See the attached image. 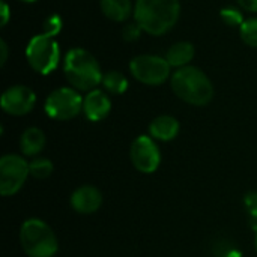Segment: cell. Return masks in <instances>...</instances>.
I'll return each mask as SVG.
<instances>
[{
  "label": "cell",
  "instance_id": "1",
  "mask_svg": "<svg viewBox=\"0 0 257 257\" xmlns=\"http://www.w3.org/2000/svg\"><path fill=\"white\" fill-rule=\"evenodd\" d=\"M179 14V0H137L134 6V21L154 36L169 32L176 24Z\"/></svg>",
  "mask_w": 257,
  "mask_h": 257
},
{
  "label": "cell",
  "instance_id": "2",
  "mask_svg": "<svg viewBox=\"0 0 257 257\" xmlns=\"http://www.w3.org/2000/svg\"><path fill=\"white\" fill-rule=\"evenodd\" d=\"M172 90L178 98L191 105H206L214 98V86L209 77L196 66L179 68L170 78Z\"/></svg>",
  "mask_w": 257,
  "mask_h": 257
},
{
  "label": "cell",
  "instance_id": "3",
  "mask_svg": "<svg viewBox=\"0 0 257 257\" xmlns=\"http://www.w3.org/2000/svg\"><path fill=\"white\" fill-rule=\"evenodd\" d=\"M63 72L75 90L90 92L102 81V72L98 60L83 48H72L63 60Z\"/></svg>",
  "mask_w": 257,
  "mask_h": 257
},
{
  "label": "cell",
  "instance_id": "4",
  "mask_svg": "<svg viewBox=\"0 0 257 257\" xmlns=\"http://www.w3.org/2000/svg\"><path fill=\"white\" fill-rule=\"evenodd\" d=\"M20 245L29 257H54L59 251L56 233L41 218H27L21 224Z\"/></svg>",
  "mask_w": 257,
  "mask_h": 257
},
{
  "label": "cell",
  "instance_id": "5",
  "mask_svg": "<svg viewBox=\"0 0 257 257\" xmlns=\"http://www.w3.org/2000/svg\"><path fill=\"white\" fill-rule=\"evenodd\" d=\"M26 57L33 71L47 75L57 68L60 60V48L54 36L41 33L33 36L27 44Z\"/></svg>",
  "mask_w": 257,
  "mask_h": 257
},
{
  "label": "cell",
  "instance_id": "6",
  "mask_svg": "<svg viewBox=\"0 0 257 257\" xmlns=\"http://www.w3.org/2000/svg\"><path fill=\"white\" fill-rule=\"evenodd\" d=\"M84 98L74 87H59L45 99V113L54 120H69L83 111Z\"/></svg>",
  "mask_w": 257,
  "mask_h": 257
},
{
  "label": "cell",
  "instance_id": "7",
  "mask_svg": "<svg viewBox=\"0 0 257 257\" xmlns=\"http://www.w3.org/2000/svg\"><path fill=\"white\" fill-rule=\"evenodd\" d=\"M29 172V161L17 154H6L0 158V194L3 197L15 196L26 184Z\"/></svg>",
  "mask_w": 257,
  "mask_h": 257
},
{
  "label": "cell",
  "instance_id": "8",
  "mask_svg": "<svg viewBox=\"0 0 257 257\" xmlns=\"http://www.w3.org/2000/svg\"><path fill=\"white\" fill-rule=\"evenodd\" d=\"M170 68L167 59L152 54H142L130 62V71L134 78L148 86H160L166 83L170 75Z\"/></svg>",
  "mask_w": 257,
  "mask_h": 257
},
{
  "label": "cell",
  "instance_id": "9",
  "mask_svg": "<svg viewBox=\"0 0 257 257\" xmlns=\"http://www.w3.org/2000/svg\"><path fill=\"white\" fill-rule=\"evenodd\" d=\"M130 160L136 170L151 175L158 170L161 164V151L151 136H139L130 148Z\"/></svg>",
  "mask_w": 257,
  "mask_h": 257
},
{
  "label": "cell",
  "instance_id": "10",
  "mask_svg": "<svg viewBox=\"0 0 257 257\" xmlns=\"http://www.w3.org/2000/svg\"><path fill=\"white\" fill-rule=\"evenodd\" d=\"M36 95L35 92L27 86H11L6 89L2 95V108L5 113L11 116H24L30 113L35 107Z\"/></svg>",
  "mask_w": 257,
  "mask_h": 257
},
{
  "label": "cell",
  "instance_id": "11",
  "mask_svg": "<svg viewBox=\"0 0 257 257\" xmlns=\"http://www.w3.org/2000/svg\"><path fill=\"white\" fill-rule=\"evenodd\" d=\"M71 208L81 215L95 214L102 205V194L93 185H80L69 197Z\"/></svg>",
  "mask_w": 257,
  "mask_h": 257
},
{
  "label": "cell",
  "instance_id": "12",
  "mask_svg": "<svg viewBox=\"0 0 257 257\" xmlns=\"http://www.w3.org/2000/svg\"><path fill=\"white\" fill-rule=\"evenodd\" d=\"M111 110V101L104 90L93 89L87 92L83 101V113L90 122H99L108 116Z\"/></svg>",
  "mask_w": 257,
  "mask_h": 257
},
{
  "label": "cell",
  "instance_id": "13",
  "mask_svg": "<svg viewBox=\"0 0 257 257\" xmlns=\"http://www.w3.org/2000/svg\"><path fill=\"white\" fill-rule=\"evenodd\" d=\"M181 125L176 117L170 114H161L155 117L149 125V136L157 142H172L179 134Z\"/></svg>",
  "mask_w": 257,
  "mask_h": 257
},
{
  "label": "cell",
  "instance_id": "14",
  "mask_svg": "<svg viewBox=\"0 0 257 257\" xmlns=\"http://www.w3.org/2000/svg\"><path fill=\"white\" fill-rule=\"evenodd\" d=\"M47 139L42 130L36 126H30L24 130V133L20 137V151L24 157H38L44 148H45Z\"/></svg>",
  "mask_w": 257,
  "mask_h": 257
},
{
  "label": "cell",
  "instance_id": "15",
  "mask_svg": "<svg viewBox=\"0 0 257 257\" xmlns=\"http://www.w3.org/2000/svg\"><path fill=\"white\" fill-rule=\"evenodd\" d=\"M193 57H194V47L191 42H187V41H181V42L173 44L166 54L169 65L176 66L178 69L188 66V63L193 60Z\"/></svg>",
  "mask_w": 257,
  "mask_h": 257
},
{
  "label": "cell",
  "instance_id": "16",
  "mask_svg": "<svg viewBox=\"0 0 257 257\" xmlns=\"http://www.w3.org/2000/svg\"><path fill=\"white\" fill-rule=\"evenodd\" d=\"M102 14L111 21H126L133 14L131 0H101Z\"/></svg>",
  "mask_w": 257,
  "mask_h": 257
},
{
  "label": "cell",
  "instance_id": "17",
  "mask_svg": "<svg viewBox=\"0 0 257 257\" xmlns=\"http://www.w3.org/2000/svg\"><path fill=\"white\" fill-rule=\"evenodd\" d=\"M101 84L111 95H122L128 89V80H126V77L122 72H117V71H108V72H105L102 75Z\"/></svg>",
  "mask_w": 257,
  "mask_h": 257
},
{
  "label": "cell",
  "instance_id": "18",
  "mask_svg": "<svg viewBox=\"0 0 257 257\" xmlns=\"http://www.w3.org/2000/svg\"><path fill=\"white\" fill-rule=\"evenodd\" d=\"M54 170V166L51 163V160L48 158H44V157H35L32 161H29V172H30V176L33 179H47L51 176Z\"/></svg>",
  "mask_w": 257,
  "mask_h": 257
},
{
  "label": "cell",
  "instance_id": "19",
  "mask_svg": "<svg viewBox=\"0 0 257 257\" xmlns=\"http://www.w3.org/2000/svg\"><path fill=\"white\" fill-rule=\"evenodd\" d=\"M239 30H241L242 41L247 45L257 48V18H250V20L244 21L242 26L239 27Z\"/></svg>",
  "mask_w": 257,
  "mask_h": 257
},
{
  "label": "cell",
  "instance_id": "20",
  "mask_svg": "<svg viewBox=\"0 0 257 257\" xmlns=\"http://www.w3.org/2000/svg\"><path fill=\"white\" fill-rule=\"evenodd\" d=\"M220 15H221V20L229 26H239L241 27L244 23V17L236 8H224V9H221Z\"/></svg>",
  "mask_w": 257,
  "mask_h": 257
},
{
  "label": "cell",
  "instance_id": "21",
  "mask_svg": "<svg viewBox=\"0 0 257 257\" xmlns=\"http://www.w3.org/2000/svg\"><path fill=\"white\" fill-rule=\"evenodd\" d=\"M44 33L50 35V36H56L60 29H62V18L59 15H50L47 20H45V24H44Z\"/></svg>",
  "mask_w": 257,
  "mask_h": 257
},
{
  "label": "cell",
  "instance_id": "22",
  "mask_svg": "<svg viewBox=\"0 0 257 257\" xmlns=\"http://www.w3.org/2000/svg\"><path fill=\"white\" fill-rule=\"evenodd\" d=\"M244 205H245V209H247L248 215L251 217V220H254L257 223V191H250L245 194Z\"/></svg>",
  "mask_w": 257,
  "mask_h": 257
},
{
  "label": "cell",
  "instance_id": "23",
  "mask_svg": "<svg viewBox=\"0 0 257 257\" xmlns=\"http://www.w3.org/2000/svg\"><path fill=\"white\" fill-rule=\"evenodd\" d=\"M140 32H142V27L134 21L131 24H126L122 30V36L125 41H136L139 36H140Z\"/></svg>",
  "mask_w": 257,
  "mask_h": 257
},
{
  "label": "cell",
  "instance_id": "24",
  "mask_svg": "<svg viewBox=\"0 0 257 257\" xmlns=\"http://www.w3.org/2000/svg\"><path fill=\"white\" fill-rule=\"evenodd\" d=\"M0 12H2V26H6L9 21V17H11V11L5 0H2V3H0Z\"/></svg>",
  "mask_w": 257,
  "mask_h": 257
},
{
  "label": "cell",
  "instance_id": "25",
  "mask_svg": "<svg viewBox=\"0 0 257 257\" xmlns=\"http://www.w3.org/2000/svg\"><path fill=\"white\" fill-rule=\"evenodd\" d=\"M238 3L248 12H257V0H238Z\"/></svg>",
  "mask_w": 257,
  "mask_h": 257
},
{
  "label": "cell",
  "instance_id": "26",
  "mask_svg": "<svg viewBox=\"0 0 257 257\" xmlns=\"http://www.w3.org/2000/svg\"><path fill=\"white\" fill-rule=\"evenodd\" d=\"M0 51H2V56H0V65H5L6 60H8V45L6 42L2 39L0 41Z\"/></svg>",
  "mask_w": 257,
  "mask_h": 257
},
{
  "label": "cell",
  "instance_id": "27",
  "mask_svg": "<svg viewBox=\"0 0 257 257\" xmlns=\"http://www.w3.org/2000/svg\"><path fill=\"white\" fill-rule=\"evenodd\" d=\"M254 230H256V236H254V242H256V251H257V224L254 226Z\"/></svg>",
  "mask_w": 257,
  "mask_h": 257
},
{
  "label": "cell",
  "instance_id": "28",
  "mask_svg": "<svg viewBox=\"0 0 257 257\" xmlns=\"http://www.w3.org/2000/svg\"><path fill=\"white\" fill-rule=\"evenodd\" d=\"M21 2H35V0H21Z\"/></svg>",
  "mask_w": 257,
  "mask_h": 257
}]
</instances>
